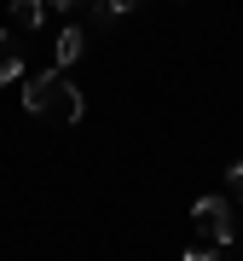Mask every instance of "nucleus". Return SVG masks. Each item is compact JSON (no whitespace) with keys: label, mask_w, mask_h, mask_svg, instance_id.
<instances>
[{"label":"nucleus","mask_w":243,"mask_h":261,"mask_svg":"<svg viewBox=\"0 0 243 261\" xmlns=\"http://www.w3.org/2000/svg\"><path fill=\"white\" fill-rule=\"evenodd\" d=\"M23 111H29V116L81 122V116H87V99L64 82V70H47V75H29V87H23Z\"/></svg>","instance_id":"obj_1"},{"label":"nucleus","mask_w":243,"mask_h":261,"mask_svg":"<svg viewBox=\"0 0 243 261\" xmlns=\"http://www.w3.org/2000/svg\"><path fill=\"white\" fill-rule=\"evenodd\" d=\"M191 232L203 238V244H232V203L226 197H197L191 203Z\"/></svg>","instance_id":"obj_2"},{"label":"nucleus","mask_w":243,"mask_h":261,"mask_svg":"<svg viewBox=\"0 0 243 261\" xmlns=\"http://www.w3.org/2000/svg\"><path fill=\"white\" fill-rule=\"evenodd\" d=\"M81 47H87V35H81V29H75V23H70V29H64V35H58V41H52V70H70V64H75V58H81Z\"/></svg>","instance_id":"obj_3"},{"label":"nucleus","mask_w":243,"mask_h":261,"mask_svg":"<svg viewBox=\"0 0 243 261\" xmlns=\"http://www.w3.org/2000/svg\"><path fill=\"white\" fill-rule=\"evenodd\" d=\"M23 75V53H18V35L12 29H0V87L6 82H18Z\"/></svg>","instance_id":"obj_4"},{"label":"nucleus","mask_w":243,"mask_h":261,"mask_svg":"<svg viewBox=\"0 0 243 261\" xmlns=\"http://www.w3.org/2000/svg\"><path fill=\"white\" fill-rule=\"evenodd\" d=\"M41 18H47V0H12V23L18 29H35Z\"/></svg>","instance_id":"obj_5"},{"label":"nucleus","mask_w":243,"mask_h":261,"mask_svg":"<svg viewBox=\"0 0 243 261\" xmlns=\"http://www.w3.org/2000/svg\"><path fill=\"white\" fill-rule=\"evenodd\" d=\"M226 180H232V197H237V203H243V157L232 163V174H226Z\"/></svg>","instance_id":"obj_6"},{"label":"nucleus","mask_w":243,"mask_h":261,"mask_svg":"<svg viewBox=\"0 0 243 261\" xmlns=\"http://www.w3.org/2000/svg\"><path fill=\"white\" fill-rule=\"evenodd\" d=\"M104 6H110V18H116V12H133V6H145V0H104Z\"/></svg>","instance_id":"obj_7"},{"label":"nucleus","mask_w":243,"mask_h":261,"mask_svg":"<svg viewBox=\"0 0 243 261\" xmlns=\"http://www.w3.org/2000/svg\"><path fill=\"white\" fill-rule=\"evenodd\" d=\"M186 261H215V250H208V244H197V250H186Z\"/></svg>","instance_id":"obj_8"},{"label":"nucleus","mask_w":243,"mask_h":261,"mask_svg":"<svg viewBox=\"0 0 243 261\" xmlns=\"http://www.w3.org/2000/svg\"><path fill=\"white\" fill-rule=\"evenodd\" d=\"M47 6H52V12H70V6H75V0H47Z\"/></svg>","instance_id":"obj_9"},{"label":"nucleus","mask_w":243,"mask_h":261,"mask_svg":"<svg viewBox=\"0 0 243 261\" xmlns=\"http://www.w3.org/2000/svg\"><path fill=\"white\" fill-rule=\"evenodd\" d=\"M75 6H81V0H75Z\"/></svg>","instance_id":"obj_10"}]
</instances>
